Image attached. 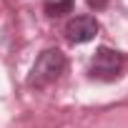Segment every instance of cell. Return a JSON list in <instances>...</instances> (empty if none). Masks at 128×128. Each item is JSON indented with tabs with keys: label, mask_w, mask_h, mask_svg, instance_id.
Returning a JSON list of instances; mask_svg holds the SVG:
<instances>
[{
	"label": "cell",
	"mask_w": 128,
	"mask_h": 128,
	"mask_svg": "<svg viewBox=\"0 0 128 128\" xmlns=\"http://www.w3.org/2000/svg\"><path fill=\"white\" fill-rule=\"evenodd\" d=\"M66 70V55L58 48H48L38 55V60L33 63V70L28 76V86L33 88H45L50 83H55L60 78V73Z\"/></svg>",
	"instance_id": "6da1fadb"
},
{
	"label": "cell",
	"mask_w": 128,
	"mask_h": 128,
	"mask_svg": "<svg viewBox=\"0 0 128 128\" xmlns=\"http://www.w3.org/2000/svg\"><path fill=\"white\" fill-rule=\"evenodd\" d=\"M123 70V55L113 48H98L96 55L90 58V66H88V73L90 78H98V80H116Z\"/></svg>",
	"instance_id": "7a4b0ae2"
},
{
	"label": "cell",
	"mask_w": 128,
	"mask_h": 128,
	"mask_svg": "<svg viewBox=\"0 0 128 128\" xmlns=\"http://www.w3.org/2000/svg\"><path fill=\"white\" fill-rule=\"evenodd\" d=\"M96 35H98V20L93 15H78V18L68 20V25H66V38L76 45L88 43Z\"/></svg>",
	"instance_id": "3957f363"
},
{
	"label": "cell",
	"mask_w": 128,
	"mask_h": 128,
	"mask_svg": "<svg viewBox=\"0 0 128 128\" xmlns=\"http://www.w3.org/2000/svg\"><path fill=\"white\" fill-rule=\"evenodd\" d=\"M73 10V0H58V3H45V13L50 18H58L63 13H70Z\"/></svg>",
	"instance_id": "277c9868"
},
{
	"label": "cell",
	"mask_w": 128,
	"mask_h": 128,
	"mask_svg": "<svg viewBox=\"0 0 128 128\" xmlns=\"http://www.w3.org/2000/svg\"><path fill=\"white\" fill-rule=\"evenodd\" d=\"M88 5H90L93 10H103V8L108 5V0H88Z\"/></svg>",
	"instance_id": "5b68a950"
}]
</instances>
